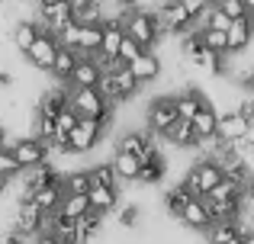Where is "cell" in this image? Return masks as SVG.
I'll list each match as a JSON object with an SVG mask.
<instances>
[{
    "label": "cell",
    "mask_w": 254,
    "mask_h": 244,
    "mask_svg": "<svg viewBox=\"0 0 254 244\" xmlns=\"http://www.w3.org/2000/svg\"><path fill=\"white\" fill-rule=\"evenodd\" d=\"M68 106L77 113V119L110 122V103L103 100V94L97 87H71L68 90Z\"/></svg>",
    "instance_id": "1"
},
{
    "label": "cell",
    "mask_w": 254,
    "mask_h": 244,
    "mask_svg": "<svg viewBox=\"0 0 254 244\" xmlns=\"http://www.w3.org/2000/svg\"><path fill=\"white\" fill-rule=\"evenodd\" d=\"M126 36L132 42H138L142 51H151V45H158V39L164 36V26L155 13H145V10H132L129 19H126Z\"/></svg>",
    "instance_id": "2"
},
{
    "label": "cell",
    "mask_w": 254,
    "mask_h": 244,
    "mask_svg": "<svg viewBox=\"0 0 254 244\" xmlns=\"http://www.w3.org/2000/svg\"><path fill=\"white\" fill-rule=\"evenodd\" d=\"M222 180H225V177H222V167H219L216 161H209V157H203V161H196L190 170H187L184 187L190 190L196 199H206V196H209Z\"/></svg>",
    "instance_id": "3"
},
{
    "label": "cell",
    "mask_w": 254,
    "mask_h": 244,
    "mask_svg": "<svg viewBox=\"0 0 254 244\" xmlns=\"http://www.w3.org/2000/svg\"><path fill=\"white\" fill-rule=\"evenodd\" d=\"M138 87H142V84L132 77V71L119 68V71H113V74H103V81H100L97 90L103 94L106 103H126V100H132V97L138 94Z\"/></svg>",
    "instance_id": "4"
},
{
    "label": "cell",
    "mask_w": 254,
    "mask_h": 244,
    "mask_svg": "<svg viewBox=\"0 0 254 244\" xmlns=\"http://www.w3.org/2000/svg\"><path fill=\"white\" fill-rule=\"evenodd\" d=\"M174 122H177V106H174V97H155V100L148 103V109H145V125H148V132L164 135Z\"/></svg>",
    "instance_id": "5"
},
{
    "label": "cell",
    "mask_w": 254,
    "mask_h": 244,
    "mask_svg": "<svg viewBox=\"0 0 254 244\" xmlns=\"http://www.w3.org/2000/svg\"><path fill=\"white\" fill-rule=\"evenodd\" d=\"M161 26H164V32H174V36H180L184 39L187 32H193V19H190V13L184 10V6L177 3V0H168V3H161Z\"/></svg>",
    "instance_id": "6"
},
{
    "label": "cell",
    "mask_w": 254,
    "mask_h": 244,
    "mask_svg": "<svg viewBox=\"0 0 254 244\" xmlns=\"http://www.w3.org/2000/svg\"><path fill=\"white\" fill-rule=\"evenodd\" d=\"M103 129H106V122L81 119V122H77V129L68 135V151H90L93 145L103 138Z\"/></svg>",
    "instance_id": "7"
},
{
    "label": "cell",
    "mask_w": 254,
    "mask_h": 244,
    "mask_svg": "<svg viewBox=\"0 0 254 244\" xmlns=\"http://www.w3.org/2000/svg\"><path fill=\"white\" fill-rule=\"evenodd\" d=\"M58 180H62V174H58V167H52L49 161L32 167V170H26V183H23V193H19V202H29L36 190L52 187V183H58Z\"/></svg>",
    "instance_id": "8"
},
{
    "label": "cell",
    "mask_w": 254,
    "mask_h": 244,
    "mask_svg": "<svg viewBox=\"0 0 254 244\" xmlns=\"http://www.w3.org/2000/svg\"><path fill=\"white\" fill-rule=\"evenodd\" d=\"M10 151H13V157L19 161L23 170H32V167H39V164L49 161V151H45V145L39 142V138H19Z\"/></svg>",
    "instance_id": "9"
},
{
    "label": "cell",
    "mask_w": 254,
    "mask_h": 244,
    "mask_svg": "<svg viewBox=\"0 0 254 244\" xmlns=\"http://www.w3.org/2000/svg\"><path fill=\"white\" fill-rule=\"evenodd\" d=\"M58 49H62V45H58V39H55V36H49V32H42V36L36 39V45H32L29 51H26V58H29V64H36V68L52 71Z\"/></svg>",
    "instance_id": "10"
},
{
    "label": "cell",
    "mask_w": 254,
    "mask_h": 244,
    "mask_svg": "<svg viewBox=\"0 0 254 244\" xmlns=\"http://www.w3.org/2000/svg\"><path fill=\"white\" fill-rule=\"evenodd\" d=\"M168 174V161H164V154L158 148H151L148 154L142 157V170H138L135 183H142V187H151V183H161V177Z\"/></svg>",
    "instance_id": "11"
},
{
    "label": "cell",
    "mask_w": 254,
    "mask_h": 244,
    "mask_svg": "<svg viewBox=\"0 0 254 244\" xmlns=\"http://www.w3.org/2000/svg\"><path fill=\"white\" fill-rule=\"evenodd\" d=\"M225 39H229V55H242V51H248L251 42H254V23H251V16L232 23L229 32H225Z\"/></svg>",
    "instance_id": "12"
},
{
    "label": "cell",
    "mask_w": 254,
    "mask_h": 244,
    "mask_svg": "<svg viewBox=\"0 0 254 244\" xmlns=\"http://www.w3.org/2000/svg\"><path fill=\"white\" fill-rule=\"evenodd\" d=\"M62 199H64V190H62V180H58V183H52V187L36 190L29 202H32V206H36L42 215H55L58 209H62Z\"/></svg>",
    "instance_id": "13"
},
{
    "label": "cell",
    "mask_w": 254,
    "mask_h": 244,
    "mask_svg": "<svg viewBox=\"0 0 254 244\" xmlns=\"http://www.w3.org/2000/svg\"><path fill=\"white\" fill-rule=\"evenodd\" d=\"M71 10H74V23L77 26H103V19H106L103 0H74Z\"/></svg>",
    "instance_id": "14"
},
{
    "label": "cell",
    "mask_w": 254,
    "mask_h": 244,
    "mask_svg": "<svg viewBox=\"0 0 254 244\" xmlns=\"http://www.w3.org/2000/svg\"><path fill=\"white\" fill-rule=\"evenodd\" d=\"M129 71L138 84H151V81L161 77V58H158L155 51H145V55H138L135 61L129 64Z\"/></svg>",
    "instance_id": "15"
},
{
    "label": "cell",
    "mask_w": 254,
    "mask_h": 244,
    "mask_svg": "<svg viewBox=\"0 0 254 244\" xmlns=\"http://www.w3.org/2000/svg\"><path fill=\"white\" fill-rule=\"evenodd\" d=\"M206 103H209V100H206L199 90H193V87H190V90H184V94H177V97H174V106H177V119L193 122V119H196V113L206 106Z\"/></svg>",
    "instance_id": "16"
},
{
    "label": "cell",
    "mask_w": 254,
    "mask_h": 244,
    "mask_svg": "<svg viewBox=\"0 0 254 244\" xmlns=\"http://www.w3.org/2000/svg\"><path fill=\"white\" fill-rule=\"evenodd\" d=\"M13 225L19 232H29V235H45V215L39 212L32 202H19L16 206V222Z\"/></svg>",
    "instance_id": "17"
},
{
    "label": "cell",
    "mask_w": 254,
    "mask_h": 244,
    "mask_svg": "<svg viewBox=\"0 0 254 244\" xmlns=\"http://www.w3.org/2000/svg\"><path fill=\"white\" fill-rule=\"evenodd\" d=\"M123 36H126V26L119 19H103V49H100V58H106V61L119 58Z\"/></svg>",
    "instance_id": "18"
},
{
    "label": "cell",
    "mask_w": 254,
    "mask_h": 244,
    "mask_svg": "<svg viewBox=\"0 0 254 244\" xmlns=\"http://www.w3.org/2000/svg\"><path fill=\"white\" fill-rule=\"evenodd\" d=\"M161 138H164V142H171L174 148H199V145H203V142H199V135L193 132V122H184V119H177Z\"/></svg>",
    "instance_id": "19"
},
{
    "label": "cell",
    "mask_w": 254,
    "mask_h": 244,
    "mask_svg": "<svg viewBox=\"0 0 254 244\" xmlns=\"http://www.w3.org/2000/svg\"><path fill=\"white\" fill-rule=\"evenodd\" d=\"M155 148V142H151V135L148 132H123V138H119V148L116 151H123V154H132V157H138L142 161L148 151Z\"/></svg>",
    "instance_id": "20"
},
{
    "label": "cell",
    "mask_w": 254,
    "mask_h": 244,
    "mask_svg": "<svg viewBox=\"0 0 254 244\" xmlns=\"http://www.w3.org/2000/svg\"><path fill=\"white\" fill-rule=\"evenodd\" d=\"M193 132L199 135V142H209V138L219 135V113H216L212 103H206V106L196 113V119H193Z\"/></svg>",
    "instance_id": "21"
},
{
    "label": "cell",
    "mask_w": 254,
    "mask_h": 244,
    "mask_svg": "<svg viewBox=\"0 0 254 244\" xmlns=\"http://www.w3.org/2000/svg\"><path fill=\"white\" fill-rule=\"evenodd\" d=\"M100 81H103L100 61H97V58H81L74 77H71V87H100Z\"/></svg>",
    "instance_id": "22"
},
{
    "label": "cell",
    "mask_w": 254,
    "mask_h": 244,
    "mask_svg": "<svg viewBox=\"0 0 254 244\" xmlns=\"http://www.w3.org/2000/svg\"><path fill=\"white\" fill-rule=\"evenodd\" d=\"M81 51H74V49H58V55H55V64H52V74L58 77V81H71L74 77V71H77V64H81Z\"/></svg>",
    "instance_id": "23"
},
{
    "label": "cell",
    "mask_w": 254,
    "mask_h": 244,
    "mask_svg": "<svg viewBox=\"0 0 254 244\" xmlns=\"http://www.w3.org/2000/svg\"><path fill=\"white\" fill-rule=\"evenodd\" d=\"M180 222H184L187 228H193V232H209V225H212V219H209V209H206V202H203V199H193L190 206L184 209Z\"/></svg>",
    "instance_id": "24"
},
{
    "label": "cell",
    "mask_w": 254,
    "mask_h": 244,
    "mask_svg": "<svg viewBox=\"0 0 254 244\" xmlns=\"http://www.w3.org/2000/svg\"><path fill=\"white\" fill-rule=\"evenodd\" d=\"M42 32H45V29H42L39 23H32V19H23V23L13 26V45H16L19 51H29Z\"/></svg>",
    "instance_id": "25"
},
{
    "label": "cell",
    "mask_w": 254,
    "mask_h": 244,
    "mask_svg": "<svg viewBox=\"0 0 254 244\" xmlns=\"http://www.w3.org/2000/svg\"><path fill=\"white\" fill-rule=\"evenodd\" d=\"M64 109H68V90H52V94H45L42 103H39V116H42V119H58Z\"/></svg>",
    "instance_id": "26"
},
{
    "label": "cell",
    "mask_w": 254,
    "mask_h": 244,
    "mask_svg": "<svg viewBox=\"0 0 254 244\" xmlns=\"http://www.w3.org/2000/svg\"><path fill=\"white\" fill-rule=\"evenodd\" d=\"M193 199H196V196H193L190 190L184 187V183H177V187H171V190H168V196H164V209H168L174 219H180V215H184V209L190 206Z\"/></svg>",
    "instance_id": "27"
},
{
    "label": "cell",
    "mask_w": 254,
    "mask_h": 244,
    "mask_svg": "<svg viewBox=\"0 0 254 244\" xmlns=\"http://www.w3.org/2000/svg\"><path fill=\"white\" fill-rule=\"evenodd\" d=\"M248 132V122L238 113H219V138L225 142H238V138Z\"/></svg>",
    "instance_id": "28"
},
{
    "label": "cell",
    "mask_w": 254,
    "mask_h": 244,
    "mask_svg": "<svg viewBox=\"0 0 254 244\" xmlns=\"http://www.w3.org/2000/svg\"><path fill=\"white\" fill-rule=\"evenodd\" d=\"M87 199H90V209H93V212L106 215V212H113V209H116L119 196H116V190H110V187H90Z\"/></svg>",
    "instance_id": "29"
},
{
    "label": "cell",
    "mask_w": 254,
    "mask_h": 244,
    "mask_svg": "<svg viewBox=\"0 0 254 244\" xmlns=\"http://www.w3.org/2000/svg\"><path fill=\"white\" fill-rule=\"evenodd\" d=\"M193 64H196L199 71H206V74H216V77H222L225 71H229V64H225V55H212L209 49H199L196 55L190 58Z\"/></svg>",
    "instance_id": "30"
},
{
    "label": "cell",
    "mask_w": 254,
    "mask_h": 244,
    "mask_svg": "<svg viewBox=\"0 0 254 244\" xmlns=\"http://www.w3.org/2000/svg\"><path fill=\"white\" fill-rule=\"evenodd\" d=\"M100 49H103V26H81V55L93 58L100 55Z\"/></svg>",
    "instance_id": "31"
},
{
    "label": "cell",
    "mask_w": 254,
    "mask_h": 244,
    "mask_svg": "<svg viewBox=\"0 0 254 244\" xmlns=\"http://www.w3.org/2000/svg\"><path fill=\"white\" fill-rule=\"evenodd\" d=\"M206 238H209V244H229V241L242 238V225L238 222H216V225H209Z\"/></svg>",
    "instance_id": "32"
},
{
    "label": "cell",
    "mask_w": 254,
    "mask_h": 244,
    "mask_svg": "<svg viewBox=\"0 0 254 244\" xmlns=\"http://www.w3.org/2000/svg\"><path fill=\"white\" fill-rule=\"evenodd\" d=\"M62 190H64V196H87L90 193V177H87V170H71V174H64Z\"/></svg>",
    "instance_id": "33"
},
{
    "label": "cell",
    "mask_w": 254,
    "mask_h": 244,
    "mask_svg": "<svg viewBox=\"0 0 254 244\" xmlns=\"http://www.w3.org/2000/svg\"><path fill=\"white\" fill-rule=\"evenodd\" d=\"M113 170H116L119 180H135L138 170H142V161L132 154H123V151H116V157H113Z\"/></svg>",
    "instance_id": "34"
},
{
    "label": "cell",
    "mask_w": 254,
    "mask_h": 244,
    "mask_svg": "<svg viewBox=\"0 0 254 244\" xmlns=\"http://www.w3.org/2000/svg\"><path fill=\"white\" fill-rule=\"evenodd\" d=\"M87 177H90V187H110L116 190V170H113V164H97V167L87 170Z\"/></svg>",
    "instance_id": "35"
},
{
    "label": "cell",
    "mask_w": 254,
    "mask_h": 244,
    "mask_svg": "<svg viewBox=\"0 0 254 244\" xmlns=\"http://www.w3.org/2000/svg\"><path fill=\"white\" fill-rule=\"evenodd\" d=\"M58 212L68 215V219H84V215L90 212V199H87V196H64Z\"/></svg>",
    "instance_id": "36"
},
{
    "label": "cell",
    "mask_w": 254,
    "mask_h": 244,
    "mask_svg": "<svg viewBox=\"0 0 254 244\" xmlns=\"http://www.w3.org/2000/svg\"><path fill=\"white\" fill-rule=\"evenodd\" d=\"M103 219H106V215H100V212H93V209H90V212H87L84 219H77V235H81L84 241L97 238L100 228H103Z\"/></svg>",
    "instance_id": "37"
},
{
    "label": "cell",
    "mask_w": 254,
    "mask_h": 244,
    "mask_svg": "<svg viewBox=\"0 0 254 244\" xmlns=\"http://www.w3.org/2000/svg\"><path fill=\"white\" fill-rule=\"evenodd\" d=\"M203 32V49H209L212 55H229V39L219 29H199Z\"/></svg>",
    "instance_id": "38"
},
{
    "label": "cell",
    "mask_w": 254,
    "mask_h": 244,
    "mask_svg": "<svg viewBox=\"0 0 254 244\" xmlns=\"http://www.w3.org/2000/svg\"><path fill=\"white\" fill-rule=\"evenodd\" d=\"M216 6L225 13V19H229V23H238V19H248L251 16V10H248V3H245V0H222V3H216Z\"/></svg>",
    "instance_id": "39"
},
{
    "label": "cell",
    "mask_w": 254,
    "mask_h": 244,
    "mask_svg": "<svg viewBox=\"0 0 254 244\" xmlns=\"http://www.w3.org/2000/svg\"><path fill=\"white\" fill-rule=\"evenodd\" d=\"M238 196H242V190H238L232 180H222L209 196H206V202H229V199H238Z\"/></svg>",
    "instance_id": "40"
},
{
    "label": "cell",
    "mask_w": 254,
    "mask_h": 244,
    "mask_svg": "<svg viewBox=\"0 0 254 244\" xmlns=\"http://www.w3.org/2000/svg\"><path fill=\"white\" fill-rule=\"evenodd\" d=\"M16 174H23V167H19V161L13 157L10 148H0V177H6V180H13Z\"/></svg>",
    "instance_id": "41"
},
{
    "label": "cell",
    "mask_w": 254,
    "mask_h": 244,
    "mask_svg": "<svg viewBox=\"0 0 254 244\" xmlns=\"http://www.w3.org/2000/svg\"><path fill=\"white\" fill-rule=\"evenodd\" d=\"M203 49V32L199 29H193V32H187L184 39H180V55H187V58H193L196 51Z\"/></svg>",
    "instance_id": "42"
},
{
    "label": "cell",
    "mask_w": 254,
    "mask_h": 244,
    "mask_svg": "<svg viewBox=\"0 0 254 244\" xmlns=\"http://www.w3.org/2000/svg\"><path fill=\"white\" fill-rule=\"evenodd\" d=\"M77 122H81V119H77V113H74V109L68 106V109H64V113H62V116L55 119V129H58L55 135H71V132L77 129Z\"/></svg>",
    "instance_id": "43"
},
{
    "label": "cell",
    "mask_w": 254,
    "mask_h": 244,
    "mask_svg": "<svg viewBox=\"0 0 254 244\" xmlns=\"http://www.w3.org/2000/svg\"><path fill=\"white\" fill-rule=\"evenodd\" d=\"M58 39V45H62V49H81V26H77V23H71L68 26V29H64L62 32V36H55Z\"/></svg>",
    "instance_id": "44"
},
{
    "label": "cell",
    "mask_w": 254,
    "mask_h": 244,
    "mask_svg": "<svg viewBox=\"0 0 254 244\" xmlns=\"http://www.w3.org/2000/svg\"><path fill=\"white\" fill-rule=\"evenodd\" d=\"M138 55H145V51L142 49H138V42H132V39L129 36H123V45H119V61H123L126 64V68H129V64L132 61H135V58Z\"/></svg>",
    "instance_id": "45"
},
{
    "label": "cell",
    "mask_w": 254,
    "mask_h": 244,
    "mask_svg": "<svg viewBox=\"0 0 254 244\" xmlns=\"http://www.w3.org/2000/svg\"><path fill=\"white\" fill-rule=\"evenodd\" d=\"M180 6H184L187 13H190V19L193 23H199V19L206 16V10H209V3H206V0H177Z\"/></svg>",
    "instance_id": "46"
},
{
    "label": "cell",
    "mask_w": 254,
    "mask_h": 244,
    "mask_svg": "<svg viewBox=\"0 0 254 244\" xmlns=\"http://www.w3.org/2000/svg\"><path fill=\"white\" fill-rule=\"evenodd\" d=\"M232 113H238V116H242V119L248 122V125H254V100H251V97H245V100H238Z\"/></svg>",
    "instance_id": "47"
},
{
    "label": "cell",
    "mask_w": 254,
    "mask_h": 244,
    "mask_svg": "<svg viewBox=\"0 0 254 244\" xmlns=\"http://www.w3.org/2000/svg\"><path fill=\"white\" fill-rule=\"evenodd\" d=\"M135 222H138V206H135V202H129V206L119 209V225H123V228H132Z\"/></svg>",
    "instance_id": "48"
},
{
    "label": "cell",
    "mask_w": 254,
    "mask_h": 244,
    "mask_svg": "<svg viewBox=\"0 0 254 244\" xmlns=\"http://www.w3.org/2000/svg\"><path fill=\"white\" fill-rule=\"evenodd\" d=\"M242 244H254V228L251 225H242Z\"/></svg>",
    "instance_id": "49"
},
{
    "label": "cell",
    "mask_w": 254,
    "mask_h": 244,
    "mask_svg": "<svg viewBox=\"0 0 254 244\" xmlns=\"http://www.w3.org/2000/svg\"><path fill=\"white\" fill-rule=\"evenodd\" d=\"M116 3L123 6V10H135V3H138V0H116Z\"/></svg>",
    "instance_id": "50"
},
{
    "label": "cell",
    "mask_w": 254,
    "mask_h": 244,
    "mask_svg": "<svg viewBox=\"0 0 254 244\" xmlns=\"http://www.w3.org/2000/svg\"><path fill=\"white\" fill-rule=\"evenodd\" d=\"M10 84H13V77L6 71H0V87H10Z\"/></svg>",
    "instance_id": "51"
},
{
    "label": "cell",
    "mask_w": 254,
    "mask_h": 244,
    "mask_svg": "<svg viewBox=\"0 0 254 244\" xmlns=\"http://www.w3.org/2000/svg\"><path fill=\"white\" fill-rule=\"evenodd\" d=\"M36 244H58V241L52 238V235H39V238H36Z\"/></svg>",
    "instance_id": "52"
},
{
    "label": "cell",
    "mask_w": 254,
    "mask_h": 244,
    "mask_svg": "<svg viewBox=\"0 0 254 244\" xmlns=\"http://www.w3.org/2000/svg\"><path fill=\"white\" fill-rule=\"evenodd\" d=\"M6 187H10V180H6V177H0V196L6 193Z\"/></svg>",
    "instance_id": "53"
},
{
    "label": "cell",
    "mask_w": 254,
    "mask_h": 244,
    "mask_svg": "<svg viewBox=\"0 0 254 244\" xmlns=\"http://www.w3.org/2000/svg\"><path fill=\"white\" fill-rule=\"evenodd\" d=\"M6 145V129H3V122H0V148Z\"/></svg>",
    "instance_id": "54"
},
{
    "label": "cell",
    "mask_w": 254,
    "mask_h": 244,
    "mask_svg": "<svg viewBox=\"0 0 254 244\" xmlns=\"http://www.w3.org/2000/svg\"><path fill=\"white\" fill-rule=\"evenodd\" d=\"M245 84H248V90L254 94V74H248V77H245Z\"/></svg>",
    "instance_id": "55"
},
{
    "label": "cell",
    "mask_w": 254,
    "mask_h": 244,
    "mask_svg": "<svg viewBox=\"0 0 254 244\" xmlns=\"http://www.w3.org/2000/svg\"><path fill=\"white\" fill-rule=\"evenodd\" d=\"M248 161H254V148H251V151H248Z\"/></svg>",
    "instance_id": "56"
},
{
    "label": "cell",
    "mask_w": 254,
    "mask_h": 244,
    "mask_svg": "<svg viewBox=\"0 0 254 244\" xmlns=\"http://www.w3.org/2000/svg\"><path fill=\"white\" fill-rule=\"evenodd\" d=\"M52 3H71V0H52Z\"/></svg>",
    "instance_id": "57"
},
{
    "label": "cell",
    "mask_w": 254,
    "mask_h": 244,
    "mask_svg": "<svg viewBox=\"0 0 254 244\" xmlns=\"http://www.w3.org/2000/svg\"><path fill=\"white\" fill-rule=\"evenodd\" d=\"M206 3H209V6H216V3H219V0H206Z\"/></svg>",
    "instance_id": "58"
},
{
    "label": "cell",
    "mask_w": 254,
    "mask_h": 244,
    "mask_svg": "<svg viewBox=\"0 0 254 244\" xmlns=\"http://www.w3.org/2000/svg\"><path fill=\"white\" fill-rule=\"evenodd\" d=\"M245 3H248V10H251V6H254V0H245Z\"/></svg>",
    "instance_id": "59"
},
{
    "label": "cell",
    "mask_w": 254,
    "mask_h": 244,
    "mask_svg": "<svg viewBox=\"0 0 254 244\" xmlns=\"http://www.w3.org/2000/svg\"><path fill=\"white\" fill-rule=\"evenodd\" d=\"M229 244H242V238H235V241H229Z\"/></svg>",
    "instance_id": "60"
},
{
    "label": "cell",
    "mask_w": 254,
    "mask_h": 244,
    "mask_svg": "<svg viewBox=\"0 0 254 244\" xmlns=\"http://www.w3.org/2000/svg\"><path fill=\"white\" fill-rule=\"evenodd\" d=\"M251 23H254V6H251Z\"/></svg>",
    "instance_id": "61"
},
{
    "label": "cell",
    "mask_w": 254,
    "mask_h": 244,
    "mask_svg": "<svg viewBox=\"0 0 254 244\" xmlns=\"http://www.w3.org/2000/svg\"><path fill=\"white\" fill-rule=\"evenodd\" d=\"M219 3H222V0H219Z\"/></svg>",
    "instance_id": "62"
}]
</instances>
